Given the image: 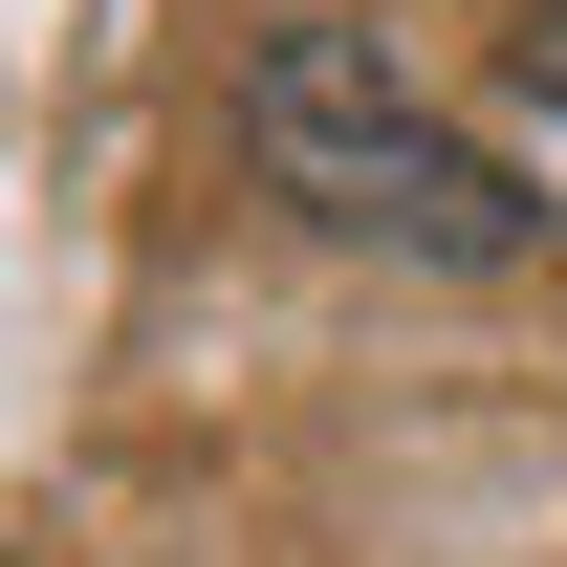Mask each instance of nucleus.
<instances>
[{
    "label": "nucleus",
    "mask_w": 567,
    "mask_h": 567,
    "mask_svg": "<svg viewBox=\"0 0 567 567\" xmlns=\"http://www.w3.org/2000/svg\"><path fill=\"white\" fill-rule=\"evenodd\" d=\"M240 153H262V197H306L328 240H371V262H458V284L546 262V197H524L458 110H415L371 22H262V44H240Z\"/></svg>",
    "instance_id": "obj_1"
},
{
    "label": "nucleus",
    "mask_w": 567,
    "mask_h": 567,
    "mask_svg": "<svg viewBox=\"0 0 567 567\" xmlns=\"http://www.w3.org/2000/svg\"><path fill=\"white\" fill-rule=\"evenodd\" d=\"M524 87H546V110H567V0H546V22H524Z\"/></svg>",
    "instance_id": "obj_2"
}]
</instances>
